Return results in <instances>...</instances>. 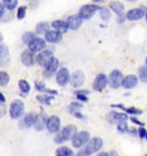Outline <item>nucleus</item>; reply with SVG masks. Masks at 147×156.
Listing matches in <instances>:
<instances>
[{
	"mask_svg": "<svg viewBox=\"0 0 147 156\" xmlns=\"http://www.w3.org/2000/svg\"><path fill=\"white\" fill-rule=\"evenodd\" d=\"M55 156H76V155H75V153L72 151V149H70L69 147L62 146V147L56 149Z\"/></svg>",
	"mask_w": 147,
	"mask_h": 156,
	"instance_id": "obj_26",
	"label": "nucleus"
},
{
	"mask_svg": "<svg viewBox=\"0 0 147 156\" xmlns=\"http://www.w3.org/2000/svg\"><path fill=\"white\" fill-rule=\"evenodd\" d=\"M138 75H139V80L142 82L147 83V66H142L138 69Z\"/></svg>",
	"mask_w": 147,
	"mask_h": 156,
	"instance_id": "obj_30",
	"label": "nucleus"
},
{
	"mask_svg": "<svg viewBox=\"0 0 147 156\" xmlns=\"http://www.w3.org/2000/svg\"><path fill=\"white\" fill-rule=\"evenodd\" d=\"M59 65H60V64H59V59L53 57V58L44 66V75L47 76V78L52 76L54 73H56V71H59V69H58V68H59Z\"/></svg>",
	"mask_w": 147,
	"mask_h": 156,
	"instance_id": "obj_9",
	"label": "nucleus"
},
{
	"mask_svg": "<svg viewBox=\"0 0 147 156\" xmlns=\"http://www.w3.org/2000/svg\"><path fill=\"white\" fill-rule=\"evenodd\" d=\"M106 0H93V2L94 4H98V2H105Z\"/></svg>",
	"mask_w": 147,
	"mask_h": 156,
	"instance_id": "obj_49",
	"label": "nucleus"
},
{
	"mask_svg": "<svg viewBox=\"0 0 147 156\" xmlns=\"http://www.w3.org/2000/svg\"><path fill=\"white\" fill-rule=\"evenodd\" d=\"M97 156H109V154H108V153H105V151H102V153L98 154Z\"/></svg>",
	"mask_w": 147,
	"mask_h": 156,
	"instance_id": "obj_48",
	"label": "nucleus"
},
{
	"mask_svg": "<svg viewBox=\"0 0 147 156\" xmlns=\"http://www.w3.org/2000/svg\"><path fill=\"white\" fill-rule=\"evenodd\" d=\"M102 146H104L102 139L95 136V138H93V139H90V141H89L86 144V146L84 147V149H85V151L87 153V155L90 156L100 151V149L102 148Z\"/></svg>",
	"mask_w": 147,
	"mask_h": 156,
	"instance_id": "obj_4",
	"label": "nucleus"
},
{
	"mask_svg": "<svg viewBox=\"0 0 147 156\" xmlns=\"http://www.w3.org/2000/svg\"><path fill=\"white\" fill-rule=\"evenodd\" d=\"M109 8L117 14V16H124V6L121 4L120 1H110L109 2Z\"/></svg>",
	"mask_w": 147,
	"mask_h": 156,
	"instance_id": "obj_22",
	"label": "nucleus"
},
{
	"mask_svg": "<svg viewBox=\"0 0 147 156\" xmlns=\"http://www.w3.org/2000/svg\"><path fill=\"white\" fill-rule=\"evenodd\" d=\"M29 1H30V0H29Z\"/></svg>",
	"mask_w": 147,
	"mask_h": 156,
	"instance_id": "obj_56",
	"label": "nucleus"
},
{
	"mask_svg": "<svg viewBox=\"0 0 147 156\" xmlns=\"http://www.w3.org/2000/svg\"><path fill=\"white\" fill-rule=\"evenodd\" d=\"M35 88L38 90V91H42V93H45V94H51V95H58V91L53 89H48L46 88V86L44 84V82L42 81H35Z\"/></svg>",
	"mask_w": 147,
	"mask_h": 156,
	"instance_id": "obj_24",
	"label": "nucleus"
},
{
	"mask_svg": "<svg viewBox=\"0 0 147 156\" xmlns=\"http://www.w3.org/2000/svg\"><path fill=\"white\" fill-rule=\"evenodd\" d=\"M61 126V120L58 116H51L47 119L46 123V128L49 133H58Z\"/></svg>",
	"mask_w": 147,
	"mask_h": 156,
	"instance_id": "obj_11",
	"label": "nucleus"
},
{
	"mask_svg": "<svg viewBox=\"0 0 147 156\" xmlns=\"http://www.w3.org/2000/svg\"><path fill=\"white\" fill-rule=\"evenodd\" d=\"M77 134V128L75 125H67L60 133H56L54 141L56 144H63L65 141H69L75 138Z\"/></svg>",
	"mask_w": 147,
	"mask_h": 156,
	"instance_id": "obj_1",
	"label": "nucleus"
},
{
	"mask_svg": "<svg viewBox=\"0 0 147 156\" xmlns=\"http://www.w3.org/2000/svg\"><path fill=\"white\" fill-rule=\"evenodd\" d=\"M55 80H56V83L59 84V86L65 87V84H68L70 82V74H69V71H68L65 67L60 68V69L56 72Z\"/></svg>",
	"mask_w": 147,
	"mask_h": 156,
	"instance_id": "obj_8",
	"label": "nucleus"
},
{
	"mask_svg": "<svg viewBox=\"0 0 147 156\" xmlns=\"http://www.w3.org/2000/svg\"><path fill=\"white\" fill-rule=\"evenodd\" d=\"M47 116L44 113V111H42L39 115H37V119L35 122L33 127L36 131H43L44 128H46V123H47Z\"/></svg>",
	"mask_w": 147,
	"mask_h": 156,
	"instance_id": "obj_20",
	"label": "nucleus"
},
{
	"mask_svg": "<svg viewBox=\"0 0 147 156\" xmlns=\"http://www.w3.org/2000/svg\"><path fill=\"white\" fill-rule=\"evenodd\" d=\"M71 141H72V147H75V148H82V147H84V145H86L87 142L90 141V133L87 131L78 132Z\"/></svg>",
	"mask_w": 147,
	"mask_h": 156,
	"instance_id": "obj_6",
	"label": "nucleus"
},
{
	"mask_svg": "<svg viewBox=\"0 0 147 156\" xmlns=\"http://www.w3.org/2000/svg\"><path fill=\"white\" fill-rule=\"evenodd\" d=\"M129 119L128 117V113H121V112L116 111H110L106 115V120L109 124H120L122 122H126Z\"/></svg>",
	"mask_w": 147,
	"mask_h": 156,
	"instance_id": "obj_7",
	"label": "nucleus"
},
{
	"mask_svg": "<svg viewBox=\"0 0 147 156\" xmlns=\"http://www.w3.org/2000/svg\"><path fill=\"white\" fill-rule=\"evenodd\" d=\"M109 156H119V155H117V153H116L115 151H112L110 153H109Z\"/></svg>",
	"mask_w": 147,
	"mask_h": 156,
	"instance_id": "obj_47",
	"label": "nucleus"
},
{
	"mask_svg": "<svg viewBox=\"0 0 147 156\" xmlns=\"http://www.w3.org/2000/svg\"><path fill=\"white\" fill-rule=\"evenodd\" d=\"M4 15H5V6H4V4L0 2V20L2 19Z\"/></svg>",
	"mask_w": 147,
	"mask_h": 156,
	"instance_id": "obj_44",
	"label": "nucleus"
},
{
	"mask_svg": "<svg viewBox=\"0 0 147 156\" xmlns=\"http://www.w3.org/2000/svg\"><path fill=\"white\" fill-rule=\"evenodd\" d=\"M124 111L128 115H133V116H137V115H142V111L140 109H137L135 106H130V108H124Z\"/></svg>",
	"mask_w": 147,
	"mask_h": 156,
	"instance_id": "obj_36",
	"label": "nucleus"
},
{
	"mask_svg": "<svg viewBox=\"0 0 147 156\" xmlns=\"http://www.w3.org/2000/svg\"><path fill=\"white\" fill-rule=\"evenodd\" d=\"M37 119V113L35 112H29L24 116V119H23V124L27 126V127H30V126H33L35 125V122Z\"/></svg>",
	"mask_w": 147,
	"mask_h": 156,
	"instance_id": "obj_25",
	"label": "nucleus"
},
{
	"mask_svg": "<svg viewBox=\"0 0 147 156\" xmlns=\"http://www.w3.org/2000/svg\"><path fill=\"white\" fill-rule=\"evenodd\" d=\"M101 7H99L97 5H93V4H89V5H84L79 8L78 12V15L82 17L83 20H89L97 13L98 11H100Z\"/></svg>",
	"mask_w": 147,
	"mask_h": 156,
	"instance_id": "obj_3",
	"label": "nucleus"
},
{
	"mask_svg": "<svg viewBox=\"0 0 147 156\" xmlns=\"http://www.w3.org/2000/svg\"><path fill=\"white\" fill-rule=\"evenodd\" d=\"M2 39H4V37H2V35L0 33V42H2Z\"/></svg>",
	"mask_w": 147,
	"mask_h": 156,
	"instance_id": "obj_50",
	"label": "nucleus"
},
{
	"mask_svg": "<svg viewBox=\"0 0 147 156\" xmlns=\"http://www.w3.org/2000/svg\"><path fill=\"white\" fill-rule=\"evenodd\" d=\"M2 4H4L6 9L13 11L17 6V0H2Z\"/></svg>",
	"mask_w": 147,
	"mask_h": 156,
	"instance_id": "obj_32",
	"label": "nucleus"
},
{
	"mask_svg": "<svg viewBox=\"0 0 147 156\" xmlns=\"http://www.w3.org/2000/svg\"><path fill=\"white\" fill-rule=\"evenodd\" d=\"M35 52H32L31 50H24L22 52L21 55V60H22V64L24 65V66L27 67H31L33 66V64L36 62V57L33 55Z\"/></svg>",
	"mask_w": 147,
	"mask_h": 156,
	"instance_id": "obj_15",
	"label": "nucleus"
},
{
	"mask_svg": "<svg viewBox=\"0 0 147 156\" xmlns=\"http://www.w3.org/2000/svg\"><path fill=\"white\" fill-rule=\"evenodd\" d=\"M11 62L9 50L5 44H0V66L6 67Z\"/></svg>",
	"mask_w": 147,
	"mask_h": 156,
	"instance_id": "obj_16",
	"label": "nucleus"
},
{
	"mask_svg": "<svg viewBox=\"0 0 147 156\" xmlns=\"http://www.w3.org/2000/svg\"><path fill=\"white\" fill-rule=\"evenodd\" d=\"M145 17H146V21H147V13L145 14Z\"/></svg>",
	"mask_w": 147,
	"mask_h": 156,
	"instance_id": "obj_52",
	"label": "nucleus"
},
{
	"mask_svg": "<svg viewBox=\"0 0 147 156\" xmlns=\"http://www.w3.org/2000/svg\"><path fill=\"white\" fill-rule=\"evenodd\" d=\"M44 35H45V41L48 43H59L62 39V34L56 30H48Z\"/></svg>",
	"mask_w": 147,
	"mask_h": 156,
	"instance_id": "obj_18",
	"label": "nucleus"
},
{
	"mask_svg": "<svg viewBox=\"0 0 147 156\" xmlns=\"http://www.w3.org/2000/svg\"><path fill=\"white\" fill-rule=\"evenodd\" d=\"M107 84H108V76H106L104 73H100L94 79L93 89L97 90V91H102L106 88Z\"/></svg>",
	"mask_w": 147,
	"mask_h": 156,
	"instance_id": "obj_12",
	"label": "nucleus"
},
{
	"mask_svg": "<svg viewBox=\"0 0 147 156\" xmlns=\"http://www.w3.org/2000/svg\"><path fill=\"white\" fill-rule=\"evenodd\" d=\"M126 1H129V2H136L137 0H126Z\"/></svg>",
	"mask_w": 147,
	"mask_h": 156,
	"instance_id": "obj_51",
	"label": "nucleus"
},
{
	"mask_svg": "<svg viewBox=\"0 0 147 156\" xmlns=\"http://www.w3.org/2000/svg\"><path fill=\"white\" fill-rule=\"evenodd\" d=\"M130 120L132 122L133 124H136V125H138V126H145V124L142 123V122H140L139 119H137L136 117H130Z\"/></svg>",
	"mask_w": 147,
	"mask_h": 156,
	"instance_id": "obj_42",
	"label": "nucleus"
},
{
	"mask_svg": "<svg viewBox=\"0 0 147 156\" xmlns=\"http://www.w3.org/2000/svg\"><path fill=\"white\" fill-rule=\"evenodd\" d=\"M145 139H146V140H147V134H146V138H145Z\"/></svg>",
	"mask_w": 147,
	"mask_h": 156,
	"instance_id": "obj_54",
	"label": "nucleus"
},
{
	"mask_svg": "<svg viewBox=\"0 0 147 156\" xmlns=\"http://www.w3.org/2000/svg\"><path fill=\"white\" fill-rule=\"evenodd\" d=\"M76 156H89V155H87V153L85 151V149H84V148H82V149H81V151L76 154Z\"/></svg>",
	"mask_w": 147,
	"mask_h": 156,
	"instance_id": "obj_45",
	"label": "nucleus"
},
{
	"mask_svg": "<svg viewBox=\"0 0 147 156\" xmlns=\"http://www.w3.org/2000/svg\"><path fill=\"white\" fill-rule=\"evenodd\" d=\"M25 11H27V7L25 6H21L18 9H17V19L18 20H23L25 16Z\"/></svg>",
	"mask_w": 147,
	"mask_h": 156,
	"instance_id": "obj_39",
	"label": "nucleus"
},
{
	"mask_svg": "<svg viewBox=\"0 0 147 156\" xmlns=\"http://www.w3.org/2000/svg\"><path fill=\"white\" fill-rule=\"evenodd\" d=\"M145 11L142 8H132L125 14L126 20L129 21H137V20H140L145 16Z\"/></svg>",
	"mask_w": 147,
	"mask_h": 156,
	"instance_id": "obj_17",
	"label": "nucleus"
},
{
	"mask_svg": "<svg viewBox=\"0 0 147 156\" xmlns=\"http://www.w3.org/2000/svg\"><path fill=\"white\" fill-rule=\"evenodd\" d=\"M36 36H35V34L31 33V31H27V33L23 34V36H22V41L25 43V44H29L33 38H35Z\"/></svg>",
	"mask_w": 147,
	"mask_h": 156,
	"instance_id": "obj_35",
	"label": "nucleus"
},
{
	"mask_svg": "<svg viewBox=\"0 0 147 156\" xmlns=\"http://www.w3.org/2000/svg\"><path fill=\"white\" fill-rule=\"evenodd\" d=\"M123 81V74L119 69H114L109 73L108 75V84L113 89H117L122 86Z\"/></svg>",
	"mask_w": 147,
	"mask_h": 156,
	"instance_id": "obj_5",
	"label": "nucleus"
},
{
	"mask_svg": "<svg viewBox=\"0 0 147 156\" xmlns=\"http://www.w3.org/2000/svg\"><path fill=\"white\" fill-rule=\"evenodd\" d=\"M9 82V75L6 72H0V86L5 87Z\"/></svg>",
	"mask_w": 147,
	"mask_h": 156,
	"instance_id": "obj_34",
	"label": "nucleus"
},
{
	"mask_svg": "<svg viewBox=\"0 0 147 156\" xmlns=\"http://www.w3.org/2000/svg\"><path fill=\"white\" fill-rule=\"evenodd\" d=\"M138 83V78L133 74H129L123 78V81H122V87H124L125 89H132L135 88Z\"/></svg>",
	"mask_w": 147,
	"mask_h": 156,
	"instance_id": "obj_19",
	"label": "nucleus"
},
{
	"mask_svg": "<svg viewBox=\"0 0 147 156\" xmlns=\"http://www.w3.org/2000/svg\"><path fill=\"white\" fill-rule=\"evenodd\" d=\"M144 156H147V154H146V155H144Z\"/></svg>",
	"mask_w": 147,
	"mask_h": 156,
	"instance_id": "obj_55",
	"label": "nucleus"
},
{
	"mask_svg": "<svg viewBox=\"0 0 147 156\" xmlns=\"http://www.w3.org/2000/svg\"><path fill=\"white\" fill-rule=\"evenodd\" d=\"M49 24L47 22H40L36 26V33L37 34H45L46 31H48Z\"/></svg>",
	"mask_w": 147,
	"mask_h": 156,
	"instance_id": "obj_31",
	"label": "nucleus"
},
{
	"mask_svg": "<svg viewBox=\"0 0 147 156\" xmlns=\"http://www.w3.org/2000/svg\"><path fill=\"white\" fill-rule=\"evenodd\" d=\"M87 94H89V91L87 90H76L75 91V95H76L77 100L81 101V102H87L89 98H87Z\"/></svg>",
	"mask_w": 147,
	"mask_h": 156,
	"instance_id": "obj_29",
	"label": "nucleus"
},
{
	"mask_svg": "<svg viewBox=\"0 0 147 156\" xmlns=\"http://www.w3.org/2000/svg\"><path fill=\"white\" fill-rule=\"evenodd\" d=\"M84 81H85V75L82 71L78 69V71H75L70 75V82L69 83L71 84L72 88H79L83 86Z\"/></svg>",
	"mask_w": 147,
	"mask_h": 156,
	"instance_id": "obj_10",
	"label": "nucleus"
},
{
	"mask_svg": "<svg viewBox=\"0 0 147 156\" xmlns=\"http://www.w3.org/2000/svg\"><path fill=\"white\" fill-rule=\"evenodd\" d=\"M5 102H6L5 96H4V94H2V93H0V103H5Z\"/></svg>",
	"mask_w": 147,
	"mask_h": 156,
	"instance_id": "obj_46",
	"label": "nucleus"
},
{
	"mask_svg": "<svg viewBox=\"0 0 147 156\" xmlns=\"http://www.w3.org/2000/svg\"><path fill=\"white\" fill-rule=\"evenodd\" d=\"M52 27L54 28V30L59 31L61 34H65L68 31L69 29V26H68V22L65 21H62V20H55L52 22Z\"/></svg>",
	"mask_w": 147,
	"mask_h": 156,
	"instance_id": "obj_23",
	"label": "nucleus"
},
{
	"mask_svg": "<svg viewBox=\"0 0 147 156\" xmlns=\"http://www.w3.org/2000/svg\"><path fill=\"white\" fill-rule=\"evenodd\" d=\"M24 113V103L20 100H15L11 103L9 106V115L13 119L21 118Z\"/></svg>",
	"mask_w": 147,
	"mask_h": 156,
	"instance_id": "obj_2",
	"label": "nucleus"
},
{
	"mask_svg": "<svg viewBox=\"0 0 147 156\" xmlns=\"http://www.w3.org/2000/svg\"><path fill=\"white\" fill-rule=\"evenodd\" d=\"M146 66H147V58H146Z\"/></svg>",
	"mask_w": 147,
	"mask_h": 156,
	"instance_id": "obj_53",
	"label": "nucleus"
},
{
	"mask_svg": "<svg viewBox=\"0 0 147 156\" xmlns=\"http://www.w3.org/2000/svg\"><path fill=\"white\" fill-rule=\"evenodd\" d=\"M53 53H52V51L49 50H43L40 51L38 55L36 56V62L38 64L39 66L44 67L47 62L53 58Z\"/></svg>",
	"mask_w": 147,
	"mask_h": 156,
	"instance_id": "obj_13",
	"label": "nucleus"
},
{
	"mask_svg": "<svg viewBox=\"0 0 147 156\" xmlns=\"http://www.w3.org/2000/svg\"><path fill=\"white\" fill-rule=\"evenodd\" d=\"M53 100H54V95H51V94L38 95L37 96V101L40 102L42 104H45V105H49L51 104V101Z\"/></svg>",
	"mask_w": 147,
	"mask_h": 156,
	"instance_id": "obj_27",
	"label": "nucleus"
},
{
	"mask_svg": "<svg viewBox=\"0 0 147 156\" xmlns=\"http://www.w3.org/2000/svg\"><path fill=\"white\" fill-rule=\"evenodd\" d=\"M29 50H31L32 52H40L46 48V41L40 37H35V38L28 44Z\"/></svg>",
	"mask_w": 147,
	"mask_h": 156,
	"instance_id": "obj_14",
	"label": "nucleus"
},
{
	"mask_svg": "<svg viewBox=\"0 0 147 156\" xmlns=\"http://www.w3.org/2000/svg\"><path fill=\"white\" fill-rule=\"evenodd\" d=\"M18 88H20L22 94H28L30 91V84L27 80H20L18 81Z\"/></svg>",
	"mask_w": 147,
	"mask_h": 156,
	"instance_id": "obj_28",
	"label": "nucleus"
},
{
	"mask_svg": "<svg viewBox=\"0 0 147 156\" xmlns=\"http://www.w3.org/2000/svg\"><path fill=\"white\" fill-rule=\"evenodd\" d=\"M129 126H128V124L126 122H122V123L117 124V131L120 132V133H129Z\"/></svg>",
	"mask_w": 147,
	"mask_h": 156,
	"instance_id": "obj_37",
	"label": "nucleus"
},
{
	"mask_svg": "<svg viewBox=\"0 0 147 156\" xmlns=\"http://www.w3.org/2000/svg\"><path fill=\"white\" fill-rule=\"evenodd\" d=\"M100 17L104 20V21H108L110 19V9L109 8H100Z\"/></svg>",
	"mask_w": 147,
	"mask_h": 156,
	"instance_id": "obj_33",
	"label": "nucleus"
},
{
	"mask_svg": "<svg viewBox=\"0 0 147 156\" xmlns=\"http://www.w3.org/2000/svg\"><path fill=\"white\" fill-rule=\"evenodd\" d=\"M83 108V104L79 102H72L70 105H69V111H81V109Z\"/></svg>",
	"mask_w": 147,
	"mask_h": 156,
	"instance_id": "obj_38",
	"label": "nucleus"
},
{
	"mask_svg": "<svg viewBox=\"0 0 147 156\" xmlns=\"http://www.w3.org/2000/svg\"><path fill=\"white\" fill-rule=\"evenodd\" d=\"M146 134H147V131L144 128V126H140V127L138 128V135H139V138L145 139L146 138Z\"/></svg>",
	"mask_w": 147,
	"mask_h": 156,
	"instance_id": "obj_40",
	"label": "nucleus"
},
{
	"mask_svg": "<svg viewBox=\"0 0 147 156\" xmlns=\"http://www.w3.org/2000/svg\"><path fill=\"white\" fill-rule=\"evenodd\" d=\"M6 115V106L4 103H0V118Z\"/></svg>",
	"mask_w": 147,
	"mask_h": 156,
	"instance_id": "obj_43",
	"label": "nucleus"
},
{
	"mask_svg": "<svg viewBox=\"0 0 147 156\" xmlns=\"http://www.w3.org/2000/svg\"><path fill=\"white\" fill-rule=\"evenodd\" d=\"M72 116H75L76 118H78V119H82V120H84V119H86L85 118V116L83 115V113H81V111H72L70 112Z\"/></svg>",
	"mask_w": 147,
	"mask_h": 156,
	"instance_id": "obj_41",
	"label": "nucleus"
},
{
	"mask_svg": "<svg viewBox=\"0 0 147 156\" xmlns=\"http://www.w3.org/2000/svg\"><path fill=\"white\" fill-rule=\"evenodd\" d=\"M67 22H68L69 29H71V30H77V29L82 26L83 19L79 15H71V16L68 17Z\"/></svg>",
	"mask_w": 147,
	"mask_h": 156,
	"instance_id": "obj_21",
	"label": "nucleus"
}]
</instances>
